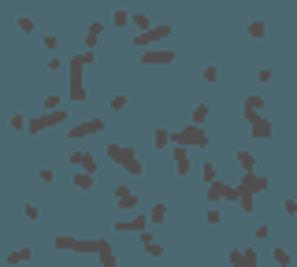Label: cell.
<instances>
[{"instance_id": "obj_1", "label": "cell", "mask_w": 297, "mask_h": 267, "mask_svg": "<svg viewBox=\"0 0 297 267\" xmlns=\"http://www.w3.org/2000/svg\"><path fill=\"white\" fill-rule=\"evenodd\" d=\"M93 63V52H78L71 59V100H85V82H82V71Z\"/></svg>"}, {"instance_id": "obj_2", "label": "cell", "mask_w": 297, "mask_h": 267, "mask_svg": "<svg viewBox=\"0 0 297 267\" xmlns=\"http://www.w3.org/2000/svg\"><path fill=\"white\" fill-rule=\"evenodd\" d=\"M108 160H115L127 175H141V163H137V152H134V149H123V145L111 141V145H108Z\"/></svg>"}, {"instance_id": "obj_3", "label": "cell", "mask_w": 297, "mask_h": 267, "mask_svg": "<svg viewBox=\"0 0 297 267\" xmlns=\"http://www.w3.org/2000/svg\"><path fill=\"white\" fill-rule=\"evenodd\" d=\"M171 141H175V149H204V145H208V134H204L201 126H186V130L171 134Z\"/></svg>"}, {"instance_id": "obj_4", "label": "cell", "mask_w": 297, "mask_h": 267, "mask_svg": "<svg viewBox=\"0 0 297 267\" xmlns=\"http://www.w3.org/2000/svg\"><path fill=\"white\" fill-rule=\"evenodd\" d=\"M63 123H67V111L56 108V111H45V115H37V119H26V130L41 134V130H52V126H63Z\"/></svg>"}, {"instance_id": "obj_5", "label": "cell", "mask_w": 297, "mask_h": 267, "mask_svg": "<svg viewBox=\"0 0 297 267\" xmlns=\"http://www.w3.org/2000/svg\"><path fill=\"white\" fill-rule=\"evenodd\" d=\"M141 63L167 67V63H175V49H141Z\"/></svg>"}, {"instance_id": "obj_6", "label": "cell", "mask_w": 297, "mask_h": 267, "mask_svg": "<svg viewBox=\"0 0 297 267\" xmlns=\"http://www.w3.org/2000/svg\"><path fill=\"white\" fill-rule=\"evenodd\" d=\"M104 130V119H85V123H75L67 130V137L71 141H82V137H89V134H101Z\"/></svg>"}, {"instance_id": "obj_7", "label": "cell", "mask_w": 297, "mask_h": 267, "mask_svg": "<svg viewBox=\"0 0 297 267\" xmlns=\"http://www.w3.org/2000/svg\"><path fill=\"white\" fill-rule=\"evenodd\" d=\"M56 249H71V252H97V238H56Z\"/></svg>"}, {"instance_id": "obj_8", "label": "cell", "mask_w": 297, "mask_h": 267, "mask_svg": "<svg viewBox=\"0 0 297 267\" xmlns=\"http://www.w3.org/2000/svg\"><path fill=\"white\" fill-rule=\"evenodd\" d=\"M238 193H249V197H256V193H268V178L264 175H245V182L234 186Z\"/></svg>"}, {"instance_id": "obj_9", "label": "cell", "mask_w": 297, "mask_h": 267, "mask_svg": "<svg viewBox=\"0 0 297 267\" xmlns=\"http://www.w3.org/2000/svg\"><path fill=\"white\" fill-rule=\"evenodd\" d=\"M204 197L208 200H238V189L227 186V182H212L208 189H204Z\"/></svg>"}, {"instance_id": "obj_10", "label": "cell", "mask_w": 297, "mask_h": 267, "mask_svg": "<svg viewBox=\"0 0 297 267\" xmlns=\"http://www.w3.org/2000/svg\"><path fill=\"white\" fill-rule=\"evenodd\" d=\"M230 264H234V267H256V264H260V252H256V249H234V252H230Z\"/></svg>"}, {"instance_id": "obj_11", "label": "cell", "mask_w": 297, "mask_h": 267, "mask_svg": "<svg viewBox=\"0 0 297 267\" xmlns=\"http://www.w3.org/2000/svg\"><path fill=\"white\" fill-rule=\"evenodd\" d=\"M163 37H171V26H149L134 45H156V41H163Z\"/></svg>"}, {"instance_id": "obj_12", "label": "cell", "mask_w": 297, "mask_h": 267, "mask_svg": "<svg viewBox=\"0 0 297 267\" xmlns=\"http://www.w3.org/2000/svg\"><path fill=\"white\" fill-rule=\"evenodd\" d=\"M145 226H149V215H145V212H137V215H130L127 223H115V230H130V234H145Z\"/></svg>"}, {"instance_id": "obj_13", "label": "cell", "mask_w": 297, "mask_h": 267, "mask_svg": "<svg viewBox=\"0 0 297 267\" xmlns=\"http://www.w3.org/2000/svg\"><path fill=\"white\" fill-rule=\"evenodd\" d=\"M245 119H249V126H253V137H271V123L268 119H260V115H253V111H245Z\"/></svg>"}, {"instance_id": "obj_14", "label": "cell", "mask_w": 297, "mask_h": 267, "mask_svg": "<svg viewBox=\"0 0 297 267\" xmlns=\"http://www.w3.org/2000/svg\"><path fill=\"white\" fill-rule=\"evenodd\" d=\"M97 252H101V267H115V249L108 238H97Z\"/></svg>"}, {"instance_id": "obj_15", "label": "cell", "mask_w": 297, "mask_h": 267, "mask_svg": "<svg viewBox=\"0 0 297 267\" xmlns=\"http://www.w3.org/2000/svg\"><path fill=\"white\" fill-rule=\"evenodd\" d=\"M71 163H75L78 171H85V175H93V171H97V160H93V152H75V156H71Z\"/></svg>"}, {"instance_id": "obj_16", "label": "cell", "mask_w": 297, "mask_h": 267, "mask_svg": "<svg viewBox=\"0 0 297 267\" xmlns=\"http://www.w3.org/2000/svg\"><path fill=\"white\" fill-rule=\"evenodd\" d=\"M115 193H119V208H127V212H134V208H137V193L130 189V186H119Z\"/></svg>"}, {"instance_id": "obj_17", "label": "cell", "mask_w": 297, "mask_h": 267, "mask_svg": "<svg viewBox=\"0 0 297 267\" xmlns=\"http://www.w3.org/2000/svg\"><path fill=\"white\" fill-rule=\"evenodd\" d=\"M175 171H178V175H189V171H193V163H189L186 149H175Z\"/></svg>"}, {"instance_id": "obj_18", "label": "cell", "mask_w": 297, "mask_h": 267, "mask_svg": "<svg viewBox=\"0 0 297 267\" xmlns=\"http://www.w3.org/2000/svg\"><path fill=\"white\" fill-rule=\"evenodd\" d=\"M238 167H242V171H245V175H256V160H253V152H238Z\"/></svg>"}, {"instance_id": "obj_19", "label": "cell", "mask_w": 297, "mask_h": 267, "mask_svg": "<svg viewBox=\"0 0 297 267\" xmlns=\"http://www.w3.org/2000/svg\"><path fill=\"white\" fill-rule=\"evenodd\" d=\"M75 189H93V175L78 171V175H75Z\"/></svg>"}, {"instance_id": "obj_20", "label": "cell", "mask_w": 297, "mask_h": 267, "mask_svg": "<svg viewBox=\"0 0 297 267\" xmlns=\"http://www.w3.org/2000/svg\"><path fill=\"white\" fill-rule=\"evenodd\" d=\"M163 219H167V204H156V208L149 212V226H153V223H163Z\"/></svg>"}, {"instance_id": "obj_21", "label": "cell", "mask_w": 297, "mask_h": 267, "mask_svg": "<svg viewBox=\"0 0 297 267\" xmlns=\"http://www.w3.org/2000/svg\"><path fill=\"white\" fill-rule=\"evenodd\" d=\"M153 145H156V149H167V145H171V130H156L153 134Z\"/></svg>"}, {"instance_id": "obj_22", "label": "cell", "mask_w": 297, "mask_h": 267, "mask_svg": "<svg viewBox=\"0 0 297 267\" xmlns=\"http://www.w3.org/2000/svg\"><path fill=\"white\" fill-rule=\"evenodd\" d=\"M204 119H208V104H197V108H193V123H189V126H201Z\"/></svg>"}, {"instance_id": "obj_23", "label": "cell", "mask_w": 297, "mask_h": 267, "mask_svg": "<svg viewBox=\"0 0 297 267\" xmlns=\"http://www.w3.org/2000/svg\"><path fill=\"white\" fill-rule=\"evenodd\" d=\"M260 108H264V100H260V97H249V100H245V111H253V115H260Z\"/></svg>"}, {"instance_id": "obj_24", "label": "cell", "mask_w": 297, "mask_h": 267, "mask_svg": "<svg viewBox=\"0 0 297 267\" xmlns=\"http://www.w3.org/2000/svg\"><path fill=\"white\" fill-rule=\"evenodd\" d=\"M23 260H30V249H15L8 256V264H23Z\"/></svg>"}, {"instance_id": "obj_25", "label": "cell", "mask_w": 297, "mask_h": 267, "mask_svg": "<svg viewBox=\"0 0 297 267\" xmlns=\"http://www.w3.org/2000/svg\"><path fill=\"white\" fill-rule=\"evenodd\" d=\"M15 26H19V30H23V33H30V30H34V19H30V15H23V19H19Z\"/></svg>"}, {"instance_id": "obj_26", "label": "cell", "mask_w": 297, "mask_h": 267, "mask_svg": "<svg viewBox=\"0 0 297 267\" xmlns=\"http://www.w3.org/2000/svg\"><path fill=\"white\" fill-rule=\"evenodd\" d=\"M249 37H264V23L256 19V23H249Z\"/></svg>"}, {"instance_id": "obj_27", "label": "cell", "mask_w": 297, "mask_h": 267, "mask_svg": "<svg viewBox=\"0 0 297 267\" xmlns=\"http://www.w3.org/2000/svg\"><path fill=\"white\" fill-rule=\"evenodd\" d=\"M282 208H286V215H297V200L286 197V200H282Z\"/></svg>"}, {"instance_id": "obj_28", "label": "cell", "mask_w": 297, "mask_h": 267, "mask_svg": "<svg viewBox=\"0 0 297 267\" xmlns=\"http://www.w3.org/2000/svg\"><path fill=\"white\" fill-rule=\"evenodd\" d=\"M275 260H279L282 267H290V252H286V249H275Z\"/></svg>"}, {"instance_id": "obj_29", "label": "cell", "mask_w": 297, "mask_h": 267, "mask_svg": "<svg viewBox=\"0 0 297 267\" xmlns=\"http://www.w3.org/2000/svg\"><path fill=\"white\" fill-rule=\"evenodd\" d=\"M204 182H208V186L216 182V167H212V163H204Z\"/></svg>"}, {"instance_id": "obj_30", "label": "cell", "mask_w": 297, "mask_h": 267, "mask_svg": "<svg viewBox=\"0 0 297 267\" xmlns=\"http://www.w3.org/2000/svg\"><path fill=\"white\" fill-rule=\"evenodd\" d=\"M41 182H56V171H52V167H41Z\"/></svg>"}, {"instance_id": "obj_31", "label": "cell", "mask_w": 297, "mask_h": 267, "mask_svg": "<svg viewBox=\"0 0 297 267\" xmlns=\"http://www.w3.org/2000/svg\"><path fill=\"white\" fill-rule=\"evenodd\" d=\"M56 104H63L59 97H45V111H56Z\"/></svg>"}, {"instance_id": "obj_32", "label": "cell", "mask_w": 297, "mask_h": 267, "mask_svg": "<svg viewBox=\"0 0 297 267\" xmlns=\"http://www.w3.org/2000/svg\"><path fill=\"white\" fill-rule=\"evenodd\" d=\"M134 19V26H141V30H149V15H130Z\"/></svg>"}]
</instances>
